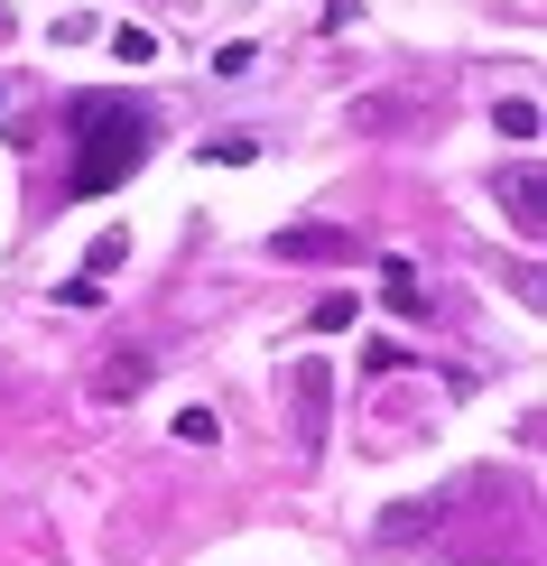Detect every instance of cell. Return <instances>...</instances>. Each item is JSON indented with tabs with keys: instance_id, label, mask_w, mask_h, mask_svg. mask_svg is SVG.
<instances>
[{
	"instance_id": "3",
	"label": "cell",
	"mask_w": 547,
	"mask_h": 566,
	"mask_svg": "<svg viewBox=\"0 0 547 566\" xmlns=\"http://www.w3.org/2000/svg\"><path fill=\"white\" fill-rule=\"evenodd\" d=\"M492 196L511 205V223H519V232H538V223H547V214H538V168H529V158H519V168H502V186H492Z\"/></svg>"
},
{
	"instance_id": "8",
	"label": "cell",
	"mask_w": 547,
	"mask_h": 566,
	"mask_svg": "<svg viewBox=\"0 0 547 566\" xmlns=\"http://www.w3.org/2000/svg\"><path fill=\"white\" fill-rule=\"evenodd\" d=\"M112 56H122V65H149L158 46H149V29H112Z\"/></svg>"
},
{
	"instance_id": "5",
	"label": "cell",
	"mask_w": 547,
	"mask_h": 566,
	"mask_svg": "<svg viewBox=\"0 0 547 566\" xmlns=\"http://www.w3.org/2000/svg\"><path fill=\"white\" fill-rule=\"evenodd\" d=\"M492 130H502V139H538V103H519V93H511V103L492 112Z\"/></svg>"
},
{
	"instance_id": "4",
	"label": "cell",
	"mask_w": 547,
	"mask_h": 566,
	"mask_svg": "<svg viewBox=\"0 0 547 566\" xmlns=\"http://www.w3.org/2000/svg\"><path fill=\"white\" fill-rule=\"evenodd\" d=\"M297 428H306V437L325 428V363H306V371H297Z\"/></svg>"
},
{
	"instance_id": "2",
	"label": "cell",
	"mask_w": 547,
	"mask_h": 566,
	"mask_svg": "<svg viewBox=\"0 0 547 566\" xmlns=\"http://www.w3.org/2000/svg\"><path fill=\"white\" fill-rule=\"evenodd\" d=\"M278 261H353V232L344 223H297V232H278Z\"/></svg>"
},
{
	"instance_id": "7",
	"label": "cell",
	"mask_w": 547,
	"mask_h": 566,
	"mask_svg": "<svg viewBox=\"0 0 547 566\" xmlns=\"http://www.w3.org/2000/svg\"><path fill=\"white\" fill-rule=\"evenodd\" d=\"M177 437L186 446H213V437H223V418H213V409H177Z\"/></svg>"
},
{
	"instance_id": "6",
	"label": "cell",
	"mask_w": 547,
	"mask_h": 566,
	"mask_svg": "<svg viewBox=\"0 0 547 566\" xmlns=\"http://www.w3.org/2000/svg\"><path fill=\"white\" fill-rule=\"evenodd\" d=\"M112 363H122V371H103V399H130L139 381H149V363H139V353H112Z\"/></svg>"
},
{
	"instance_id": "1",
	"label": "cell",
	"mask_w": 547,
	"mask_h": 566,
	"mask_svg": "<svg viewBox=\"0 0 547 566\" xmlns=\"http://www.w3.org/2000/svg\"><path fill=\"white\" fill-rule=\"evenodd\" d=\"M65 122H75V139H84V149H75V177H65L75 196H103L112 177H130L139 158H149V130H158L130 93H75Z\"/></svg>"
}]
</instances>
